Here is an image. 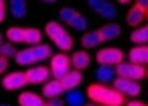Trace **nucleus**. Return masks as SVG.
Instances as JSON below:
<instances>
[{
  "instance_id": "14",
  "label": "nucleus",
  "mask_w": 148,
  "mask_h": 106,
  "mask_svg": "<svg viewBox=\"0 0 148 106\" xmlns=\"http://www.w3.org/2000/svg\"><path fill=\"white\" fill-rule=\"evenodd\" d=\"M61 82H63V85H64L66 90H75V89L80 85V82H82V73H80L79 70H73V71H70Z\"/></svg>"
},
{
  "instance_id": "28",
  "label": "nucleus",
  "mask_w": 148,
  "mask_h": 106,
  "mask_svg": "<svg viewBox=\"0 0 148 106\" xmlns=\"http://www.w3.org/2000/svg\"><path fill=\"white\" fill-rule=\"evenodd\" d=\"M87 5L92 9V11H96V12H103L105 9H106V5H108V2H106V0H89V2H87Z\"/></svg>"
},
{
  "instance_id": "37",
  "label": "nucleus",
  "mask_w": 148,
  "mask_h": 106,
  "mask_svg": "<svg viewBox=\"0 0 148 106\" xmlns=\"http://www.w3.org/2000/svg\"><path fill=\"white\" fill-rule=\"evenodd\" d=\"M87 106H94V104H87Z\"/></svg>"
},
{
  "instance_id": "32",
  "label": "nucleus",
  "mask_w": 148,
  "mask_h": 106,
  "mask_svg": "<svg viewBox=\"0 0 148 106\" xmlns=\"http://www.w3.org/2000/svg\"><path fill=\"white\" fill-rule=\"evenodd\" d=\"M7 66H9V63H7V57H4V56H0V73H5Z\"/></svg>"
},
{
  "instance_id": "12",
  "label": "nucleus",
  "mask_w": 148,
  "mask_h": 106,
  "mask_svg": "<svg viewBox=\"0 0 148 106\" xmlns=\"http://www.w3.org/2000/svg\"><path fill=\"white\" fill-rule=\"evenodd\" d=\"M5 37L11 44H23L26 42V28H21V26H11L7 31H5Z\"/></svg>"
},
{
  "instance_id": "7",
  "label": "nucleus",
  "mask_w": 148,
  "mask_h": 106,
  "mask_svg": "<svg viewBox=\"0 0 148 106\" xmlns=\"http://www.w3.org/2000/svg\"><path fill=\"white\" fill-rule=\"evenodd\" d=\"M51 75H52L51 68H45V66H35V68H30L26 71L30 83H47Z\"/></svg>"
},
{
  "instance_id": "22",
  "label": "nucleus",
  "mask_w": 148,
  "mask_h": 106,
  "mask_svg": "<svg viewBox=\"0 0 148 106\" xmlns=\"http://www.w3.org/2000/svg\"><path fill=\"white\" fill-rule=\"evenodd\" d=\"M16 63H18L19 66H30L32 63H35V57H33V54H32V49H21V51H18V54H16Z\"/></svg>"
},
{
  "instance_id": "23",
  "label": "nucleus",
  "mask_w": 148,
  "mask_h": 106,
  "mask_svg": "<svg viewBox=\"0 0 148 106\" xmlns=\"http://www.w3.org/2000/svg\"><path fill=\"white\" fill-rule=\"evenodd\" d=\"M64 103L68 106H82L84 104V96L79 90H68L66 97H64Z\"/></svg>"
},
{
  "instance_id": "2",
  "label": "nucleus",
  "mask_w": 148,
  "mask_h": 106,
  "mask_svg": "<svg viewBox=\"0 0 148 106\" xmlns=\"http://www.w3.org/2000/svg\"><path fill=\"white\" fill-rule=\"evenodd\" d=\"M115 71H117L119 78H127V80H134V82L148 77V70L136 63H120L115 68Z\"/></svg>"
},
{
  "instance_id": "4",
  "label": "nucleus",
  "mask_w": 148,
  "mask_h": 106,
  "mask_svg": "<svg viewBox=\"0 0 148 106\" xmlns=\"http://www.w3.org/2000/svg\"><path fill=\"white\" fill-rule=\"evenodd\" d=\"M70 64H71V59L64 52L52 56L51 57V73H52L54 80H63L70 73Z\"/></svg>"
},
{
  "instance_id": "6",
  "label": "nucleus",
  "mask_w": 148,
  "mask_h": 106,
  "mask_svg": "<svg viewBox=\"0 0 148 106\" xmlns=\"http://www.w3.org/2000/svg\"><path fill=\"white\" fill-rule=\"evenodd\" d=\"M113 89L119 90L120 94H124V96H131V97L139 96V92H141V85H139L138 82H134V80H127V78H117V80L113 82Z\"/></svg>"
},
{
  "instance_id": "5",
  "label": "nucleus",
  "mask_w": 148,
  "mask_h": 106,
  "mask_svg": "<svg viewBox=\"0 0 148 106\" xmlns=\"http://www.w3.org/2000/svg\"><path fill=\"white\" fill-rule=\"evenodd\" d=\"M28 82V77H26V71H12L9 75H5L2 78V85L7 89V90H18V89H23Z\"/></svg>"
},
{
  "instance_id": "3",
  "label": "nucleus",
  "mask_w": 148,
  "mask_h": 106,
  "mask_svg": "<svg viewBox=\"0 0 148 106\" xmlns=\"http://www.w3.org/2000/svg\"><path fill=\"white\" fill-rule=\"evenodd\" d=\"M96 61L101 66H119L120 63H124V52L117 47H105L98 51Z\"/></svg>"
},
{
  "instance_id": "33",
  "label": "nucleus",
  "mask_w": 148,
  "mask_h": 106,
  "mask_svg": "<svg viewBox=\"0 0 148 106\" xmlns=\"http://www.w3.org/2000/svg\"><path fill=\"white\" fill-rule=\"evenodd\" d=\"M5 2H4V0H2V2H0V21H4L5 19Z\"/></svg>"
},
{
  "instance_id": "13",
  "label": "nucleus",
  "mask_w": 148,
  "mask_h": 106,
  "mask_svg": "<svg viewBox=\"0 0 148 106\" xmlns=\"http://www.w3.org/2000/svg\"><path fill=\"white\" fill-rule=\"evenodd\" d=\"M101 42H105V40H103V37H101V33H99V30L87 31V33H84V37H82V47H84V49L98 47Z\"/></svg>"
},
{
  "instance_id": "34",
  "label": "nucleus",
  "mask_w": 148,
  "mask_h": 106,
  "mask_svg": "<svg viewBox=\"0 0 148 106\" xmlns=\"http://www.w3.org/2000/svg\"><path fill=\"white\" fill-rule=\"evenodd\" d=\"M47 104H49V106H63V104H64V101H61L59 97H54V99H51Z\"/></svg>"
},
{
  "instance_id": "24",
  "label": "nucleus",
  "mask_w": 148,
  "mask_h": 106,
  "mask_svg": "<svg viewBox=\"0 0 148 106\" xmlns=\"http://www.w3.org/2000/svg\"><path fill=\"white\" fill-rule=\"evenodd\" d=\"M80 12L79 11H75V9H71V7H64V9H61L59 11V19L63 21V23H66V25H71L73 21H75V18L79 16Z\"/></svg>"
},
{
  "instance_id": "39",
  "label": "nucleus",
  "mask_w": 148,
  "mask_h": 106,
  "mask_svg": "<svg viewBox=\"0 0 148 106\" xmlns=\"http://www.w3.org/2000/svg\"><path fill=\"white\" fill-rule=\"evenodd\" d=\"M45 106H49V104H45Z\"/></svg>"
},
{
  "instance_id": "17",
  "label": "nucleus",
  "mask_w": 148,
  "mask_h": 106,
  "mask_svg": "<svg viewBox=\"0 0 148 106\" xmlns=\"http://www.w3.org/2000/svg\"><path fill=\"white\" fill-rule=\"evenodd\" d=\"M115 75H117V71L113 70V66H99V68L96 70V77H98V80H99L101 83L115 82V80H117Z\"/></svg>"
},
{
  "instance_id": "20",
  "label": "nucleus",
  "mask_w": 148,
  "mask_h": 106,
  "mask_svg": "<svg viewBox=\"0 0 148 106\" xmlns=\"http://www.w3.org/2000/svg\"><path fill=\"white\" fill-rule=\"evenodd\" d=\"M131 42L136 45H146L148 44V26H139L131 33Z\"/></svg>"
},
{
  "instance_id": "11",
  "label": "nucleus",
  "mask_w": 148,
  "mask_h": 106,
  "mask_svg": "<svg viewBox=\"0 0 148 106\" xmlns=\"http://www.w3.org/2000/svg\"><path fill=\"white\" fill-rule=\"evenodd\" d=\"M18 101H19V106H45L44 99L35 92H21Z\"/></svg>"
},
{
  "instance_id": "27",
  "label": "nucleus",
  "mask_w": 148,
  "mask_h": 106,
  "mask_svg": "<svg viewBox=\"0 0 148 106\" xmlns=\"http://www.w3.org/2000/svg\"><path fill=\"white\" fill-rule=\"evenodd\" d=\"M0 54H2L4 57H16V49H14V44L11 42H4L2 47H0Z\"/></svg>"
},
{
  "instance_id": "21",
  "label": "nucleus",
  "mask_w": 148,
  "mask_h": 106,
  "mask_svg": "<svg viewBox=\"0 0 148 106\" xmlns=\"http://www.w3.org/2000/svg\"><path fill=\"white\" fill-rule=\"evenodd\" d=\"M11 14L16 19H23L26 16V2L25 0H12L11 2Z\"/></svg>"
},
{
  "instance_id": "10",
  "label": "nucleus",
  "mask_w": 148,
  "mask_h": 106,
  "mask_svg": "<svg viewBox=\"0 0 148 106\" xmlns=\"http://www.w3.org/2000/svg\"><path fill=\"white\" fill-rule=\"evenodd\" d=\"M91 64V56L87 51H77L71 54V66L75 70H86L87 66Z\"/></svg>"
},
{
  "instance_id": "19",
  "label": "nucleus",
  "mask_w": 148,
  "mask_h": 106,
  "mask_svg": "<svg viewBox=\"0 0 148 106\" xmlns=\"http://www.w3.org/2000/svg\"><path fill=\"white\" fill-rule=\"evenodd\" d=\"M99 33H101V37H103L105 42L106 40H113V38H117L120 35V26L117 23H108L103 28H99Z\"/></svg>"
},
{
  "instance_id": "8",
  "label": "nucleus",
  "mask_w": 148,
  "mask_h": 106,
  "mask_svg": "<svg viewBox=\"0 0 148 106\" xmlns=\"http://www.w3.org/2000/svg\"><path fill=\"white\" fill-rule=\"evenodd\" d=\"M127 57H129V63H136V64L146 66L148 64V45H136V47H132L129 51Z\"/></svg>"
},
{
  "instance_id": "15",
  "label": "nucleus",
  "mask_w": 148,
  "mask_h": 106,
  "mask_svg": "<svg viewBox=\"0 0 148 106\" xmlns=\"http://www.w3.org/2000/svg\"><path fill=\"white\" fill-rule=\"evenodd\" d=\"M145 16H146V12H143L141 9H138V7L134 5V7H131V9L127 11V18H125V21H127L129 26H136V28H139V25L145 21Z\"/></svg>"
},
{
  "instance_id": "36",
  "label": "nucleus",
  "mask_w": 148,
  "mask_h": 106,
  "mask_svg": "<svg viewBox=\"0 0 148 106\" xmlns=\"http://www.w3.org/2000/svg\"><path fill=\"white\" fill-rule=\"evenodd\" d=\"M2 106H9V104H2Z\"/></svg>"
},
{
  "instance_id": "25",
  "label": "nucleus",
  "mask_w": 148,
  "mask_h": 106,
  "mask_svg": "<svg viewBox=\"0 0 148 106\" xmlns=\"http://www.w3.org/2000/svg\"><path fill=\"white\" fill-rule=\"evenodd\" d=\"M42 40V31L37 28H26V44L28 45H38Z\"/></svg>"
},
{
  "instance_id": "31",
  "label": "nucleus",
  "mask_w": 148,
  "mask_h": 106,
  "mask_svg": "<svg viewBox=\"0 0 148 106\" xmlns=\"http://www.w3.org/2000/svg\"><path fill=\"white\" fill-rule=\"evenodd\" d=\"M134 5H136L138 9H141L143 12H148V0H138Z\"/></svg>"
},
{
  "instance_id": "1",
  "label": "nucleus",
  "mask_w": 148,
  "mask_h": 106,
  "mask_svg": "<svg viewBox=\"0 0 148 106\" xmlns=\"http://www.w3.org/2000/svg\"><path fill=\"white\" fill-rule=\"evenodd\" d=\"M87 97L92 103H98L101 106H122L124 104V94L119 90L106 87L105 83H91L87 87Z\"/></svg>"
},
{
  "instance_id": "30",
  "label": "nucleus",
  "mask_w": 148,
  "mask_h": 106,
  "mask_svg": "<svg viewBox=\"0 0 148 106\" xmlns=\"http://www.w3.org/2000/svg\"><path fill=\"white\" fill-rule=\"evenodd\" d=\"M101 16H103L105 19H110V21H112V19H115V16H117V9H115V5L108 2L106 9H105V11L101 12Z\"/></svg>"
},
{
  "instance_id": "38",
  "label": "nucleus",
  "mask_w": 148,
  "mask_h": 106,
  "mask_svg": "<svg viewBox=\"0 0 148 106\" xmlns=\"http://www.w3.org/2000/svg\"><path fill=\"white\" fill-rule=\"evenodd\" d=\"M146 16H148V12H146Z\"/></svg>"
},
{
  "instance_id": "18",
  "label": "nucleus",
  "mask_w": 148,
  "mask_h": 106,
  "mask_svg": "<svg viewBox=\"0 0 148 106\" xmlns=\"http://www.w3.org/2000/svg\"><path fill=\"white\" fill-rule=\"evenodd\" d=\"M32 54L35 57V63L38 61H45L49 57H52V52H51V47L47 44H38L35 47H32Z\"/></svg>"
},
{
  "instance_id": "16",
  "label": "nucleus",
  "mask_w": 148,
  "mask_h": 106,
  "mask_svg": "<svg viewBox=\"0 0 148 106\" xmlns=\"http://www.w3.org/2000/svg\"><path fill=\"white\" fill-rule=\"evenodd\" d=\"M64 33H66V30H64L59 23H56V21H51V23H47V25H45V35H47L54 44H56V42H58Z\"/></svg>"
},
{
  "instance_id": "9",
  "label": "nucleus",
  "mask_w": 148,
  "mask_h": 106,
  "mask_svg": "<svg viewBox=\"0 0 148 106\" xmlns=\"http://www.w3.org/2000/svg\"><path fill=\"white\" fill-rule=\"evenodd\" d=\"M64 90H66V89H64V85H63L61 80H49V82L44 85L42 94H44L45 97H49V99H54V97H59Z\"/></svg>"
},
{
  "instance_id": "26",
  "label": "nucleus",
  "mask_w": 148,
  "mask_h": 106,
  "mask_svg": "<svg viewBox=\"0 0 148 106\" xmlns=\"http://www.w3.org/2000/svg\"><path fill=\"white\" fill-rule=\"evenodd\" d=\"M56 45H58L61 51H70V49L73 47V38H71V37L68 35V31H66V33H64L58 42H56Z\"/></svg>"
},
{
  "instance_id": "29",
  "label": "nucleus",
  "mask_w": 148,
  "mask_h": 106,
  "mask_svg": "<svg viewBox=\"0 0 148 106\" xmlns=\"http://www.w3.org/2000/svg\"><path fill=\"white\" fill-rule=\"evenodd\" d=\"M70 26L75 28V30H79V31H86V30H87V19H86L82 14H79V16L75 18V21H73Z\"/></svg>"
},
{
  "instance_id": "35",
  "label": "nucleus",
  "mask_w": 148,
  "mask_h": 106,
  "mask_svg": "<svg viewBox=\"0 0 148 106\" xmlns=\"http://www.w3.org/2000/svg\"><path fill=\"white\" fill-rule=\"evenodd\" d=\"M127 106H146V104L141 101H131V103H127Z\"/></svg>"
}]
</instances>
